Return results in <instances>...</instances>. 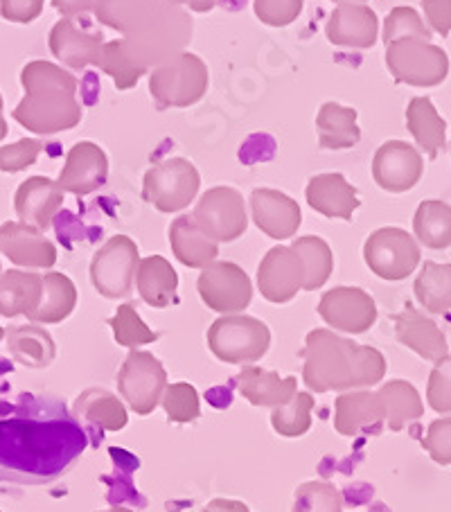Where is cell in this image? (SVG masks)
Segmentation results:
<instances>
[{
  "mask_svg": "<svg viewBox=\"0 0 451 512\" xmlns=\"http://www.w3.org/2000/svg\"><path fill=\"white\" fill-rule=\"evenodd\" d=\"M303 357L305 386L314 393L368 388L386 375V359L377 348L359 346L325 328L307 334Z\"/></svg>",
  "mask_w": 451,
  "mask_h": 512,
  "instance_id": "obj_1",
  "label": "cell"
},
{
  "mask_svg": "<svg viewBox=\"0 0 451 512\" xmlns=\"http://www.w3.org/2000/svg\"><path fill=\"white\" fill-rule=\"evenodd\" d=\"M23 102L12 118L32 134L52 136L82 122V107L77 102V79L50 61H30L21 70Z\"/></svg>",
  "mask_w": 451,
  "mask_h": 512,
  "instance_id": "obj_2",
  "label": "cell"
},
{
  "mask_svg": "<svg viewBox=\"0 0 451 512\" xmlns=\"http://www.w3.org/2000/svg\"><path fill=\"white\" fill-rule=\"evenodd\" d=\"M122 34L127 55L140 68L149 70V66L158 68L181 55L192 39V21L190 14L172 0H145Z\"/></svg>",
  "mask_w": 451,
  "mask_h": 512,
  "instance_id": "obj_3",
  "label": "cell"
},
{
  "mask_svg": "<svg viewBox=\"0 0 451 512\" xmlns=\"http://www.w3.org/2000/svg\"><path fill=\"white\" fill-rule=\"evenodd\" d=\"M210 352L224 364H253L267 355L271 330L253 316H221L208 328Z\"/></svg>",
  "mask_w": 451,
  "mask_h": 512,
  "instance_id": "obj_4",
  "label": "cell"
},
{
  "mask_svg": "<svg viewBox=\"0 0 451 512\" xmlns=\"http://www.w3.org/2000/svg\"><path fill=\"white\" fill-rule=\"evenodd\" d=\"M208 66L197 55L181 52L179 57L165 61L152 70L149 93L161 109L190 107L208 91Z\"/></svg>",
  "mask_w": 451,
  "mask_h": 512,
  "instance_id": "obj_5",
  "label": "cell"
},
{
  "mask_svg": "<svg viewBox=\"0 0 451 512\" xmlns=\"http://www.w3.org/2000/svg\"><path fill=\"white\" fill-rule=\"evenodd\" d=\"M386 66L400 84L431 88L449 75V57L427 39H400L386 46Z\"/></svg>",
  "mask_w": 451,
  "mask_h": 512,
  "instance_id": "obj_6",
  "label": "cell"
},
{
  "mask_svg": "<svg viewBox=\"0 0 451 512\" xmlns=\"http://www.w3.org/2000/svg\"><path fill=\"white\" fill-rule=\"evenodd\" d=\"M201 176L185 158H167L145 174L143 197L161 213H179L194 201Z\"/></svg>",
  "mask_w": 451,
  "mask_h": 512,
  "instance_id": "obj_7",
  "label": "cell"
},
{
  "mask_svg": "<svg viewBox=\"0 0 451 512\" xmlns=\"http://www.w3.org/2000/svg\"><path fill=\"white\" fill-rule=\"evenodd\" d=\"M364 260L377 278L400 282L418 269L422 260L420 244L404 228L386 226L368 237L364 244Z\"/></svg>",
  "mask_w": 451,
  "mask_h": 512,
  "instance_id": "obj_8",
  "label": "cell"
},
{
  "mask_svg": "<svg viewBox=\"0 0 451 512\" xmlns=\"http://www.w3.org/2000/svg\"><path fill=\"white\" fill-rule=\"evenodd\" d=\"M140 253L136 242L127 235H116L93 255L91 280L97 294L118 300L127 298L134 289Z\"/></svg>",
  "mask_w": 451,
  "mask_h": 512,
  "instance_id": "obj_9",
  "label": "cell"
},
{
  "mask_svg": "<svg viewBox=\"0 0 451 512\" xmlns=\"http://www.w3.org/2000/svg\"><path fill=\"white\" fill-rule=\"evenodd\" d=\"M194 224L212 242H235L249 228L244 197L235 188L217 185L199 199L192 213Z\"/></svg>",
  "mask_w": 451,
  "mask_h": 512,
  "instance_id": "obj_10",
  "label": "cell"
},
{
  "mask_svg": "<svg viewBox=\"0 0 451 512\" xmlns=\"http://www.w3.org/2000/svg\"><path fill=\"white\" fill-rule=\"evenodd\" d=\"M118 391L138 416H149L163 402L167 373L152 352L131 350L118 373Z\"/></svg>",
  "mask_w": 451,
  "mask_h": 512,
  "instance_id": "obj_11",
  "label": "cell"
},
{
  "mask_svg": "<svg viewBox=\"0 0 451 512\" xmlns=\"http://www.w3.org/2000/svg\"><path fill=\"white\" fill-rule=\"evenodd\" d=\"M197 289L203 305L224 316L244 312L253 298L251 278L235 262H212L201 269Z\"/></svg>",
  "mask_w": 451,
  "mask_h": 512,
  "instance_id": "obj_12",
  "label": "cell"
},
{
  "mask_svg": "<svg viewBox=\"0 0 451 512\" xmlns=\"http://www.w3.org/2000/svg\"><path fill=\"white\" fill-rule=\"evenodd\" d=\"M318 316L332 330L343 334H364L377 323V303L359 287H334L318 303Z\"/></svg>",
  "mask_w": 451,
  "mask_h": 512,
  "instance_id": "obj_13",
  "label": "cell"
},
{
  "mask_svg": "<svg viewBox=\"0 0 451 512\" xmlns=\"http://www.w3.org/2000/svg\"><path fill=\"white\" fill-rule=\"evenodd\" d=\"M258 287L269 303L285 305L305 289V262L291 246L271 249L258 269Z\"/></svg>",
  "mask_w": 451,
  "mask_h": 512,
  "instance_id": "obj_14",
  "label": "cell"
},
{
  "mask_svg": "<svg viewBox=\"0 0 451 512\" xmlns=\"http://www.w3.org/2000/svg\"><path fill=\"white\" fill-rule=\"evenodd\" d=\"M424 172L422 154L404 140H388L373 158V179L386 192H409L420 183Z\"/></svg>",
  "mask_w": 451,
  "mask_h": 512,
  "instance_id": "obj_15",
  "label": "cell"
},
{
  "mask_svg": "<svg viewBox=\"0 0 451 512\" xmlns=\"http://www.w3.org/2000/svg\"><path fill=\"white\" fill-rule=\"evenodd\" d=\"M0 253L16 267L28 269H50L57 262L55 244L46 240L39 228L21 222H5L0 226Z\"/></svg>",
  "mask_w": 451,
  "mask_h": 512,
  "instance_id": "obj_16",
  "label": "cell"
},
{
  "mask_svg": "<svg viewBox=\"0 0 451 512\" xmlns=\"http://www.w3.org/2000/svg\"><path fill=\"white\" fill-rule=\"evenodd\" d=\"M48 43L50 52L57 57V61L73 70H82L86 66H100L102 61V34L79 28L73 19H61L52 25Z\"/></svg>",
  "mask_w": 451,
  "mask_h": 512,
  "instance_id": "obj_17",
  "label": "cell"
},
{
  "mask_svg": "<svg viewBox=\"0 0 451 512\" xmlns=\"http://www.w3.org/2000/svg\"><path fill=\"white\" fill-rule=\"evenodd\" d=\"M251 215L255 226L271 240H289L303 222L298 203L278 190L258 188L251 194Z\"/></svg>",
  "mask_w": 451,
  "mask_h": 512,
  "instance_id": "obj_18",
  "label": "cell"
},
{
  "mask_svg": "<svg viewBox=\"0 0 451 512\" xmlns=\"http://www.w3.org/2000/svg\"><path fill=\"white\" fill-rule=\"evenodd\" d=\"M395 323V337L402 346L411 348L415 355L422 357L424 361H436L445 359L449 355V343L445 332H442L436 321L429 319L427 314L415 310V307L406 305L404 312L391 316Z\"/></svg>",
  "mask_w": 451,
  "mask_h": 512,
  "instance_id": "obj_19",
  "label": "cell"
},
{
  "mask_svg": "<svg viewBox=\"0 0 451 512\" xmlns=\"http://www.w3.org/2000/svg\"><path fill=\"white\" fill-rule=\"evenodd\" d=\"M109 174V158L95 143H77L66 156V165L59 174V188L77 197L100 190Z\"/></svg>",
  "mask_w": 451,
  "mask_h": 512,
  "instance_id": "obj_20",
  "label": "cell"
},
{
  "mask_svg": "<svg viewBox=\"0 0 451 512\" xmlns=\"http://www.w3.org/2000/svg\"><path fill=\"white\" fill-rule=\"evenodd\" d=\"M325 34L339 48H373L379 37L377 14L368 5L341 3L327 21Z\"/></svg>",
  "mask_w": 451,
  "mask_h": 512,
  "instance_id": "obj_21",
  "label": "cell"
},
{
  "mask_svg": "<svg viewBox=\"0 0 451 512\" xmlns=\"http://www.w3.org/2000/svg\"><path fill=\"white\" fill-rule=\"evenodd\" d=\"M61 203H64V190L59 188L57 181L48 179V176H30L16 190L14 210L21 224L46 231L59 213Z\"/></svg>",
  "mask_w": 451,
  "mask_h": 512,
  "instance_id": "obj_22",
  "label": "cell"
},
{
  "mask_svg": "<svg viewBox=\"0 0 451 512\" xmlns=\"http://www.w3.org/2000/svg\"><path fill=\"white\" fill-rule=\"evenodd\" d=\"M305 197L316 213L330 219H352L355 210L361 206L357 188L350 185L346 176L339 172L318 174L314 179H309Z\"/></svg>",
  "mask_w": 451,
  "mask_h": 512,
  "instance_id": "obj_23",
  "label": "cell"
},
{
  "mask_svg": "<svg viewBox=\"0 0 451 512\" xmlns=\"http://www.w3.org/2000/svg\"><path fill=\"white\" fill-rule=\"evenodd\" d=\"M384 425V413L377 391H348L334 404V429L341 436H359Z\"/></svg>",
  "mask_w": 451,
  "mask_h": 512,
  "instance_id": "obj_24",
  "label": "cell"
},
{
  "mask_svg": "<svg viewBox=\"0 0 451 512\" xmlns=\"http://www.w3.org/2000/svg\"><path fill=\"white\" fill-rule=\"evenodd\" d=\"M296 377H280L273 370H264L258 366H244L242 373L237 375V386L240 395L253 406H285L294 400Z\"/></svg>",
  "mask_w": 451,
  "mask_h": 512,
  "instance_id": "obj_25",
  "label": "cell"
},
{
  "mask_svg": "<svg viewBox=\"0 0 451 512\" xmlns=\"http://www.w3.org/2000/svg\"><path fill=\"white\" fill-rule=\"evenodd\" d=\"M43 296V276L34 271L12 269L0 273V316H28L39 310Z\"/></svg>",
  "mask_w": 451,
  "mask_h": 512,
  "instance_id": "obj_26",
  "label": "cell"
},
{
  "mask_svg": "<svg viewBox=\"0 0 451 512\" xmlns=\"http://www.w3.org/2000/svg\"><path fill=\"white\" fill-rule=\"evenodd\" d=\"M138 294L149 307L163 310L176 303V289H179V276L163 255H149L140 260L136 273Z\"/></svg>",
  "mask_w": 451,
  "mask_h": 512,
  "instance_id": "obj_27",
  "label": "cell"
},
{
  "mask_svg": "<svg viewBox=\"0 0 451 512\" xmlns=\"http://www.w3.org/2000/svg\"><path fill=\"white\" fill-rule=\"evenodd\" d=\"M170 244L176 260L190 269L210 267V264L217 260L219 253L217 242L208 240V237L199 231L192 215L174 219L170 226Z\"/></svg>",
  "mask_w": 451,
  "mask_h": 512,
  "instance_id": "obj_28",
  "label": "cell"
},
{
  "mask_svg": "<svg viewBox=\"0 0 451 512\" xmlns=\"http://www.w3.org/2000/svg\"><path fill=\"white\" fill-rule=\"evenodd\" d=\"M7 350L16 364L34 370L48 368L57 355L55 341L39 325H14L7 330Z\"/></svg>",
  "mask_w": 451,
  "mask_h": 512,
  "instance_id": "obj_29",
  "label": "cell"
},
{
  "mask_svg": "<svg viewBox=\"0 0 451 512\" xmlns=\"http://www.w3.org/2000/svg\"><path fill=\"white\" fill-rule=\"evenodd\" d=\"M379 406L384 413V425L391 431H402L406 422L420 420L424 416L422 397L411 382L391 379L377 391Z\"/></svg>",
  "mask_w": 451,
  "mask_h": 512,
  "instance_id": "obj_30",
  "label": "cell"
},
{
  "mask_svg": "<svg viewBox=\"0 0 451 512\" xmlns=\"http://www.w3.org/2000/svg\"><path fill=\"white\" fill-rule=\"evenodd\" d=\"M406 127L420 149L436 158L447 145V122L440 118V113L433 107L429 97H413L406 109Z\"/></svg>",
  "mask_w": 451,
  "mask_h": 512,
  "instance_id": "obj_31",
  "label": "cell"
},
{
  "mask_svg": "<svg viewBox=\"0 0 451 512\" xmlns=\"http://www.w3.org/2000/svg\"><path fill=\"white\" fill-rule=\"evenodd\" d=\"M73 411L79 420L104 431H122L129 422L125 404L104 388H88L75 400Z\"/></svg>",
  "mask_w": 451,
  "mask_h": 512,
  "instance_id": "obj_32",
  "label": "cell"
},
{
  "mask_svg": "<svg viewBox=\"0 0 451 512\" xmlns=\"http://www.w3.org/2000/svg\"><path fill=\"white\" fill-rule=\"evenodd\" d=\"M318 143L323 149H350L361 140V129L357 127V111L341 107L336 102H327L318 111L316 118Z\"/></svg>",
  "mask_w": 451,
  "mask_h": 512,
  "instance_id": "obj_33",
  "label": "cell"
},
{
  "mask_svg": "<svg viewBox=\"0 0 451 512\" xmlns=\"http://www.w3.org/2000/svg\"><path fill=\"white\" fill-rule=\"evenodd\" d=\"M77 305V287L66 273L50 271L43 276V296L39 310L30 321L55 325L66 321Z\"/></svg>",
  "mask_w": 451,
  "mask_h": 512,
  "instance_id": "obj_34",
  "label": "cell"
},
{
  "mask_svg": "<svg viewBox=\"0 0 451 512\" xmlns=\"http://www.w3.org/2000/svg\"><path fill=\"white\" fill-rule=\"evenodd\" d=\"M415 240L433 251L451 246V206L445 201H422L413 217Z\"/></svg>",
  "mask_w": 451,
  "mask_h": 512,
  "instance_id": "obj_35",
  "label": "cell"
},
{
  "mask_svg": "<svg viewBox=\"0 0 451 512\" xmlns=\"http://www.w3.org/2000/svg\"><path fill=\"white\" fill-rule=\"evenodd\" d=\"M413 294L429 314L451 312V264L424 262L413 282Z\"/></svg>",
  "mask_w": 451,
  "mask_h": 512,
  "instance_id": "obj_36",
  "label": "cell"
},
{
  "mask_svg": "<svg viewBox=\"0 0 451 512\" xmlns=\"http://www.w3.org/2000/svg\"><path fill=\"white\" fill-rule=\"evenodd\" d=\"M305 262V291L321 289L334 271V255L330 244L316 235H305L291 244Z\"/></svg>",
  "mask_w": 451,
  "mask_h": 512,
  "instance_id": "obj_37",
  "label": "cell"
},
{
  "mask_svg": "<svg viewBox=\"0 0 451 512\" xmlns=\"http://www.w3.org/2000/svg\"><path fill=\"white\" fill-rule=\"evenodd\" d=\"M312 409H314L312 393H296L294 400L289 404L273 409L271 413L273 431L282 438L305 436L309 427H312Z\"/></svg>",
  "mask_w": 451,
  "mask_h": 512,
  "instance_id": "obj_38",
  "label": "cell"
},
{
  "mask_svg": "<svg viewBox=\"0 0 451 512\" xmlns=\"http://www.w3.org/2000/svg\"><path fill=\"white\" fill-rule=\"evenodd\" d=\"M106 323L111 325L113 339H116V343L122 348L138 350L140 346H147V343L158 341V334L147 328V323L140 319V314L136 312V307L131 303L120 305L118 312L113 314Z\"/></svg>",
  "mask_w": 451,
  "mask_h": 512,
  "instance_id": "obj_39",
  "label": "cell"
},
{
  "mask_svg": "<svg viewBox=\"0 0 451 512\" xmlns=\"http://www.w3.org/2000/svg\"><path fill=\"white\" fill-rule=\"evenodd\" d=\"M97 68H102L106 75L113 77V84H116L118 91L134 88L138 84V79L147 73L145 68H140L136 61L127 55L125 46H122V39L104 43L102 61Z\"/></svg>",
  "mask_w": 451,
  "mask_h": 512,
  "instance_id": "obj_40",
  "label": "cell"
},
{
  "mask_svg": "<svg viewBox=\"0 0 451 512\" xmlns=\"http://www.w3.org/2000/svg\"><path fill=\"white\" fill-rule=\"evenodd\" d=\"M291 512H343L341 492L330 481L303 483L294 494Z\"/></svg>",
  "mask_w": 451,
  "mask_h": 512,
  "instance_id": "obj_41",
  "label": "cell"
},
{
  "mask_svg": "<svg viewBox=\"0 0 451 512\" xmlns=\"http://www.w3.org/2000/svg\"><path fill=\"white\" fill-rule=\"evenodd\" d=\"M161 404L167 413V420L174 422V425H188V422H194L201 416L199 393L188 382L167 386Z\"/></svg>",
  "mask_w": 451,
  "mask_h": 512,
  "instance_id": "obj_42",
  "label": "cell"
},
{
  "mask_svg": "<svg viewBox=\"0 0 451 512\" xmlns=\"http://www.w3.org/2000/svg\"><path fill=\"white\" fill-rule=\"evenodd\" d=\"M431 30L429 25L422 21V16L413 10L409 5H402V7H395V10L386 16V23H384V34L382 39L386 46H391V43L400 41V39H427L431 41Z\"/></svg>",
  "mask_w": 451,
  "mask_h": 512,
  "instance_id": "obj_43",
  "label": "cell"
},
{
  "mask_svg": "<svg viewBox=\"0 0 451 512\" xmlns=\"http://www.w3.org/2000/svg\"><path fill=\"white\" fill-rule=\"evenodd\" d=\"M305 0H255V16L269 28H287L303 12Z\"/></svg>",
  "mask_w": 451,
  "mask_h": 512,
  "instance_id": "obj_44",
  "label": "cell"
},
{
  "mask_svg": "<svg viewBox=\"0 0 451 512\" xmlns=\"http://www.w3.org/2000/svg\"><path fill=\"white\" fill-rule=\"evenodd\" d=\"M427 402L436 413H451V355L433 366L427 384Z\"/></svg>",
  "mask_w": 451,
  "mask_h": 512,
  "instance_id": "obj_45",
  "label": "cell"
},
{
  "mask_svg": "<svg viewBox=\"0 0 451 512\" xmlns=\"http://www.w3.org/2000/svg\"><path fill=\"white\" fill-rule=\"evenodd\" d=\"M41 152H43V143L37 138H23L14 145L0 147V172L14 174V172L28 170L30 165L37 163Z\"/></svg>",
  "mask_w": 451,
  "mask_h": 512,
  "instance_id": "obj_46",
  "label": "cell"
},
{
  "mask_svg": "<svg viewBox=\"0 0 451 512\" xmlns=\"http://www.w3.org/2000/svg\"><path fill=\"white\" fill-rule=\"evenodd\" d=\"M422 447L427 449L433 463L451 465V416L431 422Z\"/></svg>",
  "mask_w": 451,
  "mask_h": 512,
  "instance_id": "obj_47",
  "label": "cell"
},
{
  "mask_svg": "<svg viewBox=\"0 0 451 512\" xmlns=\"http://www.w3.org/2000/svg\"><path fill=\"white\" fill-rule=\"evenodd\" d=\"M46 0H0V16L10 23L37 21Z\"/></svg>",
  "mask_w": 451,
  "mask_h": 512,
  "instance_id": "obj_48",
  "label": "cell"
},
{
  "mask_svg": "<svg viewBox=\"0 0 451 512\" xmlns=\"http://www.w3.org/2000/svg\"><path fill=\"white\" fill-rule=\"evenodd\" d=\"M427 25L431 32L440 34L442 39L451 34V0H420Z\"/></svg>",
  "mask_w": 451,
  "mask_h": 512,
  "instance_id": "obj_49",
  "label": "cell"
},
{
  "mask_svg": "<svg viewBox=\"0 0 451 512\" xmlns=\"http://www.w3.org/2000/svg\"><path fill=\"white\" fill-rule=\"evenodd\" d=\"M100 0H52V7L57 12L64 14V19H77V16H84L88 12H95Z\"/></svg>",
  "mask_w": 451,
  "mask_h": 512,
  "instance_id": "obj_50",
  "label": "cell"
},
{
  "mask_svg": "<svg viewBox=\"0 0 451 512\" xmlns=\"http://www.w3.org/2000/svg\"><path fill=\"white\" fill-rule=\"evenodd\" d=\"M201 512H251V508L235 499H212Z\"/></svg>",
  "mask_w": 451,
  "mask_h": 512,
  "instance_id": "obj_51",
  "label": "cell"
},
{
  "mask_svg": "<svg viewBox=\"0 0 451 512\" xmlns=\"http://www.w3.org/2000/svg\"><path fill=\"white\" fill-rule=\"evenodd\" d=\"M221 3V0H188V7L192 12H199V14H203V12H210V10H215V7Z\"/></svg>",
  "mask_w": 451,
  "mask_h": 512,
  "instance_id": "obj_52",
  "label": "cell"
},
{
  "mask_svg": "<svg viewBox=\"0 0 451 512\" xmlns=\"http://www.w3.org/2000/svg\"><path fill=\"white\" fill-rule=\"evenodd\" d=\"M7 136V122L3 118V97H0V140Z\"/></svg>",
  "mask_w": 451,
  "mask_h": 512,
  "instance_id": "obj_53",
  "label": "cell"
},
{
  "mask_svg": "<svg viewBox=\"0 0 451 512\" xmlns=\"http://www.w3.org/2000/svg\"><path fill=\"white\" fill-rule=\"evenodd\" d=\"M104 512H136V510H129V508H111V510H104Z\"/></svg>",
  "mask_w": 451,
  "mask_h": 512,
  "instance_id": "obj_54",
  "label": "cell"
},
{
  "mask_svg": "<svg viewBox=\"0 0 451 512\" xmlns=\"http://www.w3.org/2000/svg\"><path fill=\"white\" fill-rule=\"evenodd\" d=\"M334 3H339V5L341 3H357V0H334Z\"/></svg>",
  "mask_w": 451,
  "mask_h": 512,
  "instance_id": "obj_55",
  "label": "cell"
},
{
  "mask_svg": "<svg viewBox=\"0 0 451 512\" xmlns=\"http://www.w3.org/2000/svg\"><path fill=\"white\" fill-rule=\"evenodd\" d=\"M172 3H176V5H188V0H172Z\"/></svg>",
  "mask_w": 451,
  "mask_h": 512,
  "instance_id": "obj_56",
  "label": "cell"
},
{
  "mask_svg": "<svg viewBox=\"0 0 451 512\" xmlns=\"http://www.w3.org/2000/svg\"><path fill=\"white\" fill-rule=\"evenodd\" d=\"M3 337H7V330L0 328V341H3Z\"/></svg>",
  "mask_w": 451,
  "mask_h": 512,
  "instance_id": "obj_57",
  "label": "cell"
},
{
  "mask_svg": "<svg viewBox=\"0 0 451 512\" xmlns=\"http://www.w3.org/2000/svg\"><path fill=\"white\" fill-rule=\"evenodd\" d=\"M0 273H3V271H0Z\"/></svg>",
  "mask_w": 451,
  "mask_h": 512,
  "instance_id": "obj_58",
  "label": "cell"
}]
</instances>
